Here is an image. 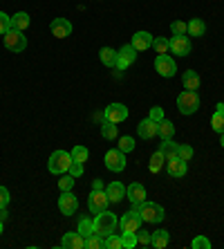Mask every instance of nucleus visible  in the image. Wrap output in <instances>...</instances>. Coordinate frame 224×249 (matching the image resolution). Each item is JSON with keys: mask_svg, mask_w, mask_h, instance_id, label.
Masks as SVG:
<instances>
[{"mask_svg": "<svg viewBox=\"0 0 224 249\" xmlns=\"http://www.w3.org/2000/svg\"><path fill=\"white\" fill-rule=\"evenodd\" d=\"M117 227H119V220H117L115 213H110L108 209L94 215V233L97 236H101V238L110 236V233H115Z\"/></svg>", "mask_w": 224, "mask_h": 249, "instance_id": "1", "label": "nucleus"}, {"mask_svg": "<svg viewBox=\"0 0 224 249\" xmlns=\"http://www.w3.org/2000/svg\"><path fill=\"white\" fill-rule=\"evenodd\" d=\"M132 209H137L139 215L144 218V222H153V225H157V222H161L164 218H166V211H164V207L157 202H141L139 207H132Z\"/></svg>", "mask_w": 224, "mask_h": 249, "instance_id": "2", "label": "nucleus"}, {"mask_svg": "<svg viewBox=\"0 0 224 249\" xmlns=\"http://www.w3.org/2000/svg\"><path fill=\"white\" fill-rule=\"evenodd\" d=\"M69 164H72V155L68 151H54L47 160V168H50V173L54 175H63L68 173Z\"/></svg>", "mask_w": 224, "mask_h": 249, "instance_id": "3", "label": "nucleus"}, {"mask_svg": "<svg viewBox=\"0 0 224 249\" xmlns=\"http://www.w3.org/2000/svg\"><path fill=\"white\" fill-rule=\"evenodd\" d=\"M200 108V94L197 90H184V92L177 97V110L182 115H193Z\"/></svg>", "mask_w": 224, "mask_h": 249, "instance_id": "4", "label": "nucleus"}, {"mask_svg": "<svg viewBox=\"0 0 224 249\" xmlns=\"http://www.w3.org/2000/svg\"><path fill=\"white\" fill-rule=\"evenodd\" d=\"M2 43H5V47L9 50V52H23L25 47H27V38H25L23 32H18V29H9V32H5L2 34Z\"/></svg>", "mask_w": 224, "mask_h": 249, "instance_id": "5", "label": "nucleus"}, {"mask_svg": "<svg viewBox=\"0 0 224 249\" xmlns=\"http://www.w3.org/2000/svg\"><path fill=\"white\" fill-rule=\"evenodd\" d=\"M110 204L108 196H105V189H92V193H90V197H87V209H90V213H101V211H105Z\"/></svg>", "mask_w": 224, "mask_h": 249, "instance_id": "6", "label": "nucleus"}, {"mask_svg": "<svg viewBox=\"0 0 224 249\" xmlns=\"http://www.w3.org/2000/svg\"><path fill=\"white\" fill-rule=\"evenodd\" d=\"M103 162H105V168H108V171H112V173H121V171L126 168V153L119 151V148H112V151L105 153Z\"/></svg>", "mask_w": 224, "mask_h": 249, "instance_id": "7", "label": "nucleus"}, {"mask_svg": "<svg viewBox=\"0 0 224 249\" xmlns=\"http://www.w3.org/2000/svg\"><path fill=\"white\" fill-rule=\"evenodd\" d=\"M141 225H144V218L139 215L137 209H130L128 213L121 215V220H119L121 231H139V229H141Z\"/></svg>", "mask_w": 224, "mask_h": 249, "instance_id": "8", "label": "nucleus"}, {"mask_svg": "<svg viewBox=\"0 0 224 249\" xmlns=\"http://www.w3.org/2000/svg\"><path fill=\"white\" fill-rule=\"evenodd\" d=\"M128 119V108L123 104H110L103 110V122L110 124H121Z\"/></svg>", "mask_w": 224, "mask_h": 249, "instance_id": "9", "label": "nucleus"}, {"mask_svg": "<svg viewBox=\"0 0 224 249\" xmlns=\"http://www.w3.org/2000/svg\"><path fill=\"white\" fill-rule=\"evenodd\" d=\"M155 70L157 74L166 76V79H171V76H175V72H177V65H175V61H172L168 54H157L155 58Z\"/></svg>", "mask_w": 224, "mask_h": 249, "instance_id": "10", "label": "nucleus"}, {"mask_svg": "<svg viewBox=\"0 0 224 249\" xmlns=\"http://www.w3.org/2000/svg\"><path fill=\"white\" fill-rule=\"evenodd\" d=\"M58 209L63 215H74L79 211V200L72 191H61V197H58Z\"/></svg>", "mask_w": 224, "mask_h": 249, "instance_id": "11", "label": "nucleus"}, {"mask_svg": "<svg viewBox=\"0 0 224 249\" xmlns=\"http://www.w3.org/2000/svg\"><path fill=\"white\" fill-rule=\"evenodd\" d=\"M135 61H137V50L132 45H123L117 52V70H128Z\"/></svg>", "mask_w": 224, "mask_h": 249, "instance_id": "12", "label": "nucleus"}, {"mask_svg": "<svg viewBox=\"0 0 224 249\" xmlns=\"http://www.w3.org/2000/svg\"><path fill=\"white\" fill-rule=\"evenodd\" d=\"M186 171H189V164L182 160V157L172 155V157H166V173L171 178H184Z\"/></svg>", "mask_w": 224, "mask_h": 249, "instance_id": "13", "label": "nucleus"}, {"mask_svg": "<svg viewBox=\"0 0 224 249\" xmlns=\"http://www.w3.org/2000/svg\"><path fill=\"white\" fill-rule=\"evenodd\" d=\"M126 197L130 200L132 207H139L141 202H146V189H144V184L132 182L130 186H126Z\"/></svg>", "mask_w": 224, "mask_h": 249, "instance_id": "14", "label": "nucleus"}, {"mask_svg": "<svg viewBox=\"0 0 224 249\" xmlns=\"http://www.w3.org/2000/svg\"><path fill=\"white\" fill-rule=\"evenodd\" d=\"M171 52L177 56H189L190 54V38L189 36H172L171 38Z\"/></svg>", "mask_w": 224, "mask_h": 249, "instance_id": "15", "label": "nucleus"}, {"mask_svg": "<svg viewBox=\"0 0 224 249\" xmlns=\"http://www.w3.org/2000/svg\"><path fill=\"white\" fill-rule=\"evenodd\" d=\"M50 29H52V34L56 38H68L72 34V23H69L68 18H54L52 23H50Z\"/></svg>", "mask_w": 224, "mask_h": 249, "instance_id": "16", "label": "nucleus"}, {"mask_svg": "<svg viewBox=\"0 0 224 249\" xmlns=\"http://www.w3.org/2000/svg\"><path fill=\"white\" fill-rule=\"evenodd\" d=\"M61 247L63 249H83L86 247V238L79 233V229H76V231H68L63 236V240H61Z\"/></svg>", "mask_w": 224, "mask_h": 249, "instance_id": "17", "label": "nucleus"}, {"mask_svg": "<svg viewBox=\"0 0 224 249\" xmlns=\"http://www.w3.org/2000/svg\"><path fill=\"white\" fill-rule=\"evenodd\" d=\"M153 34H148V32H137V34L132 36V43L130 45L137 50V52H146L148 47H153Z\"/></svg>", "mask_w": 224, "mask_h": 249, "instance_id": "18", "label": "nucleus"}, {"mask_svg": "<svg viewBox=\"0 0 224 249\" xmlns=\"http://www.w3.org/2000/svg\"><path fill=\"white\" fill-rule=\"evenodd\" d=\"M105 196H108L110 202H121V200H126V186L121 182H110L105 186Z\"/></svg>", "mask_w": 224, "mask_h": 249, "instance_id": "19", "label": "nucleus"}, {"mask_svg": "<svg viewBox=\"0 0 224 249\" xmlns=\"http://www.w3.org/2000/svg\"><path fill=\"white\" fill-rule=\"evenodd\" d=\"M137 133H139V137L141 139H153L157 135V122H153V119H141L139 122V126H137Z\"/></svg>", "mask_w": 224, "mask_h": 249, "instance_id": "20", "label": "nucleus"}, {"mask_svg": "<svg viewBox=\"0 0 224 249\" xmlns=\"http://www.w3.org/2000/svg\"><path fill=\"white\" fill-rule=\"evenodd\" d=\"M182 83H184L186 90H200L202 79H200V74H197L195 70H186L184 76H182Z\"/></svg>", "mask_w": 224, "mask_h": 249, "instance_id": "21", "label": "nucleus"}, {"mask_svg": "<svg viewBox=\"0 0 224 249\" xmlns=\"http://www.w3.org/2000/svg\"><path fill=\"white\" fill-rule=\"evenodd\" d=\"M99 58L105 68H117V50H112V47H101Z\"/></svg>", "mask_w": 224, "mask_h": 249, "instance_id": "22", "label": "nucleus"}, {"mask_svg": "<svg viewBox=\"0 0 224 249\" xmlns=\"http://www.w3.org/2000/svg\"><path fill=\"white\" fill-rule=\"evenodd\" d=\"M164 166H166V155H164L161 151H155L153 155H150V164H148L150 173H159Z\"/></svg>", "mask_w": 224, "mask_h": 249, "instance_id": "23", "label": "nucleus"}, {"mask_svg": "<svg viewBox=\"0 0 224 249\" xmlns=\"http://www.w3.org/2000/svg\"><path fill=\"white\" fill-rule=\"evenodd\" d=\"M157 135H159L161 139H172V135H175V126H172L171 119H161L159 124H157Z\"/></svg>", "mask_w": 224, "mask_h": 249, "instance_id": "24", "label": "nucleus"}, {"mask_svg": "<svg viewBox=\"0 0 224 249\" xmlns=\"http://www.w3.org/2000/svg\"><path fill=\"white\" fill-rule=\"evenodd\" d=\"M168 240H171V236H168L166 229H157V231H153V238H150V245L157 249H164L168 245Z\"/></svg>", "mask_w": 224, "mask_h": 249, "instance_id": "25", "label": "nucleus"}, {"mask_svg": "<svg viewBox=\"0 0 224 249\" xmlns=\"http://www.w3.org/2000/svg\"><path fill=\"white\" fill-rule=\"evenodd\" d=\"M29 27V14L18 12L12 16V29H18V32H25Z\"/></svg>", "mask_w": 224, "mask_h": 249, "instance_id": "26", "label": "nucleus"}, {"mask_svg": "<svg viewBox=\"0 0 224 249\" xmlns=\"http://www.w3.org/2000/svg\"><path fill=\"white\" fill-rule=\"evenodd\" d=\"M204 32H207V25H204L202 18L189 20V36H204Z\"/></svg>", "mask_w": 224, "mask_h": 249, "instance_id": "27", "label": "nucleus"}, {"mask_svg": "<svg viewBox=\"0 0 224 249\" xmlns=\"http://www.w3.org/2000/svg\"><path fill=\"white\" fill-rule=\"evenodd\" d=\"M177 148H179V144H175L172 139H161V144H159V151L164 153V155H166V157L177 155Z\"/></svg>", "mask_w": 224, "mask_h": 249, "instance_id": "28", "label": "nucleus"}, {"mask_svg": "<svg viewBox=\"0 0 224 249\" xmlns=\"http://www.w3.org/2000/svg\"><path fill=\"white\" fill-rule=\"evenodd\" d=\"M101 135H103V139H117L119 137V128H117V124H110V122H103V126H101Z\"/></svg>", "mask_w": 224, "mask_h": 249, "instance_id": "29", "label": "nucleus"}, {"mask_svg": "<svg viewBox=\"0 0 224 249\" xmlns=\"http://www.w3.org/2000/svg\"><path fill=\"white\" fill-rule=\"evenodd\" d=\"M79 233L83 238H90L94 233V220H90V218H81L79 222Z\"/></svg>", "mask_w": 224, "mask_h": 249, "instance_id": "30", "label": "nucleus"}, {"mask_svg": "<svg viewBox=\"0 0 224 249\" xmlns=\"http://www.w3.org/2000/svg\"><path fill=\"white\" fill-rule=\"evenodd\" d=\"M121 245H123V249L137 247V231H121Z\"/></svg>", "mask_w": 224, "mask_h": 249, "instance_id": "31", "label": "nucleus"}, {"mask_svg": "<svg viewBox=\"0 0 224 249\" xmlns=\"http://www.w3.org/2000/svg\"><path fill=\"white\" fill-rule=\"evenodd\" d=\"M153 47H155L157 54L171 52V38H166V36H159V38H155V41H153Z\"/></svg>", "mask_w": 224, "mask_h": 249, "instance_id": "32", "label": "nucleus"}, {"mask_svg": "<svg viewBox=\"0 0 224 249\" xmlns=\"http://www.w3.org/2000/svg\"><path fill=\"white\" fill-rule=\"evenodd\" d=\"M211 128L215 133H224V110H215V115L211 117Z\"/></svg>", "mask_w": 224, "mask_h": 249, "instance_id": "33", "label": "nucleus"}, {"mask_svg": "<svg viewBox=\"0 0 224 249\" xmlns=\"http://www.w3.org/2000/svg\"><path fill=\"white\" fill-rule=\"evenodd\" d=\"M69 155H72V160H74V162H81V164H83V162H87V157H90V151H87L86 146H74Z\"/></svg>", "mask_w": 224, "mask_h": 249, "instance_id": "34", "label": "nucleus"}, {"mask_svg": "<svg viewBox=\"0 0 224 249\" xmlns=\"http://www.w3.org/2000/svg\"><path fill=\"white\" fill-rule=\"evenodd\" d=\"M171 32H172V36H186L189 34V23H184V20H172Z\"/></svg>", "mask_w": 224, "mask_h": 249, "instance_id": "35", "label": "nucleus"}, {"mask_svg": "<svg viewBox=\"0 0 224 249\" xmlns=\"http://www.w3.org/2000/svg\"><path fill=\"white\" fill-rule=\"evenodd\" d=\"M103 247L105 249H123V245H121V236H117V233H110V236H105Z\"/></svg>", "mask_w": 224, "mask_h": 249, "instance_id": "36", "label": "nucleus"}, {"mask_svg": "<svg viewBox=\"0 0 224 249\" xmlns=\"http://www.w3.org/2000/svg\"><path fill=\"white\" fill-rule=\"evenodd\" d=\"M72 186H74V178L69 173H63L58 178V189H61V191H72Z\"/></svg>", "mask_w": 224, "mask_h": 249, "instance_id": "37", "label": "nucleus"}, {"mask_svg": "<svg viewBox=\"0 0 224 249\" xmlns=\"http://www.w3.org/2000/svg\"><path fill=\"white\" fill-rule=\"evenodd\" d=\"M193 155H195L193 146H189V144H179V148H177V157H182L184 162H189V160H190Z\"/></svg>", "mask_w": 224, "mask_h": 249, "instance_id": "38", "label": "nucleus"}, {"mask_svg": "<svg viewBox=\"0 0 224 249\" xmlns=\"http://www.w3.org/2000/svg\"><path fill=\"white\" fill-rule=\"evenodd\" d=\"M86 247L87 249H101V247H103V240H101V236L92 233L90 238H86Z\"/></svg>", "mask_w": 224, "mask_h": 249, "instance_id": "39", "label": "nucleus"}, {"mask_svg": "<svg viewBox=\"0 0 224 249\" xmlns=\"http://www.w3.org/2000/svg\"><path fill=\"white\" fill-rule=\"evenodd\" d=\"M190 247H193V249H211V240H208V238H204V236H197V238H193Z\"/></svg>", "mask_w": 224, "mask_h": 249, "instance_id": "40", "label": "nucleus"}, {"mask_svg": "<svg viewBox=\"0 0 224 249\" xmlns=\"http://www.w3.org/2000/svg\"><path fill=\"white\" fill-rule=\"evenodd\" d=\"M12 29V16H7L5 12H0V36Z\"/></svg>", "mask_w": 224, "mask_h": 249, "instance_id": "41", "label": "nucleus"}, {"mask_svg": "<svg viewBox=\"0 0 224 249\" xmlns=\"http://www.w3.org/2000/svg\"><path fill=\"white\" fill-rule=\"evenodd\" d=\"M119 151H123V153L135 151V139L132 137H121L119 139Z\"/></svg>", "mask_w": 224, "mask_h": 249, "instance_id": "42", "label": "nucleus"}, {"mask_svg": "<svg viewBox=\"0 0 224 249\" xmlns=\"http://www.w3.org/2000/svg\"><path fill=\"white\" fill-rule=\"evenodd\" d=\"M68 173L72 175V178H81V175H83V164L81 162H74V160H72V164H69V168H68Z\"/></svg>", "mask_w": 224, "mask_h": 249, "instance_id": "43", "label": "nucleus"}, {"mask_svg": "<svg viewBox=\"0 0 224 249\" xmlns=\"http://www.w3.org/2000/svg\"><path fill=\"white\" fill-rule=\"evenodd\" d=\"M150 238H153V233H148V231H137V243L144 245V247H148V245H150Z\"/></svg>", "mask_w": 224, "mask_h": 249, "instance_id": "44", "label": "nucleus"}, {"mask_svg": "<svg viewBox=\"0 0 224 249\" xmlns=\"http://www.w3.org/2000/svg\"><path fill=\"white\" fill-rule=\"evenodd\" d=\"M150 119H153V122H157V124H159L161 122V119H164V110H161V108H159V106H155V108H153V110H150Z\"/></svg>", "mask_w": 224, "mask_h": 249, "instance_id": "45", "label": "nucleus"}, {"mask_svg": "<svg viewBox=\"0 0 224 249\" xmlns=\"http://www.w3.org/2000/svg\"><path fill=\"white\" fill-rule=\"evenodd\" d=\"M9 200H12V197H9V191H7L5 186H0V209L7 207V204H9Z\"/></svg>", "mask_w": 224, "mask_h": 249, "instance_id": "46", "label": "nucleus"}, {"mask_svg": "<svg viewBox=\"0 0 224 249\" xmlns=\"http://www.w3.org/2000/svg\"><path fill=\"white\" fill-rule=\"evenodd\" d=\"M92 189H105V186H103V182H101V180H94L92 182Z\"/></svg>", "mask_w": 224, "mask_h": 249, "instance_id": "47", "label": "nucleus"}, {"mask_svg": "<svg viewBox=\"0 0 224 249\" xmlns=\"http://www.w3.org/2000/svg\"><path fill=\"white\" fill-rule=\"evenodd\" d=\"M7 215H9L7 213V207H2L0 209V220H7Z\"/></svg>", "mask_w": 224, "mask_h": 249, "instance_id": "48", "label": "nucleus"}, {"mask_svg": "<svg viewBox=\"0 0 224 249\" xmlns=\"http://www.w3.org/2000/svg\"><path fill=\"white\" fill-rule=\"evenodd\" d=\"M2 229H5V220H0V233H2Z\"/></svg>", "mask_w": 224, "mask_h": 249, "instance_id": "49", "label": "nucleus"}, {"mask_svg": "<svg viewBox=\"0 0 224 249\" xmlns=\"http://www.w3.org/2000/svg\"><path fill=\"white\" fill-rule=\"evenodd\" d=\"M222 146H224V133H222Z\"/></svg>", "mask_w": 224, "mask_h": 249, "instance_id": "50", "label": "nucleus"}]
</instances>
